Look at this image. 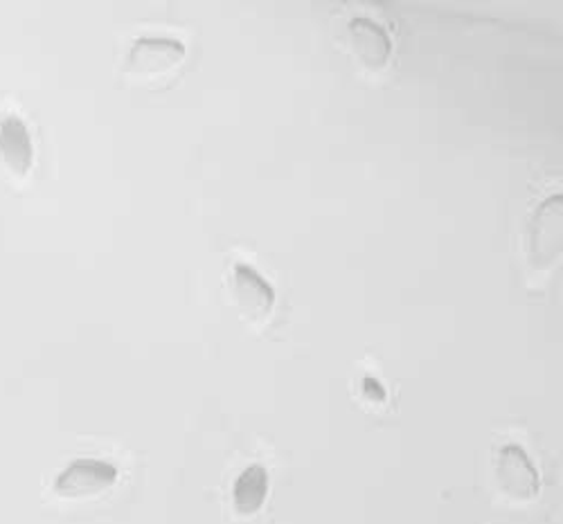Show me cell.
Returning <instances> with one entry per match:
<instances>
[{
    "mask_svg": "<svg viewBox=\"0 0 563 524\" xmlns=\"http://www.w3.org/2000/svg\"><path fill=\"white\" fill-rule=\"evenodd\" d=\"M563 246V201L559 194L548 197L532 214L528 223V264L539 275L550 268L561 257Z\"/></svg>",
    "mask_w": 563,
    "mask_h": 524,
    "instance_id": "6da1fadb",
    "label": "cell"
},
{
    "mask_svg": "<svg viewBox=\"0 0 563 524\" xmlns=\"http://www.w3.org/2000/svg\"><path fill=\"white\" fill-rule=\"evenodd\" d=\"M185 45L176 38L169 36H145L137 38L124 62V73L143 79V81H154L163 79L180 68L185 62Z\"/></svg>",
    "mask_w": 563,
    "mask_h": 524,
    "instance_id": "7a4b0ae2",
    "label": "cell"
},
{
    "mask_svg": "<svg viewBox=\"0 0 563 524\" xmlns=\"http://www.w3.org/2000/svg\"><path fill=\"white\" fill-rule=\"evenodd\" d=\"M496 480L500 491L516 502H530L541 491L539 470L526 448L519 444H505L498 450Z\"/></svg>",
    "mask_w": 563,
    "mask_h": 524,
    "instance_id": "3957f363",
    "label": "cell"
},
{
    "mask_svg": "<svg viewBox=\"0 0 563 524\" xmlns=\"http://www.w3.org/2000/svg\"><path fill=\"white\" fill-rule=\"evenodd\" d=\"M118 468L104 459H75L55 480V493L68 500L90 498L111 489L118 482Z\"/></svg>",
    "mask_w": 563,
    "mask_h": 524,
    "instance_id": "277c9868",
    "label": "cell"
},
{
    "mask_svg": "<svg viewBox=\"0 0 563 524\" xmlns=\"http://www.w3.org/2000/svg\"><path fill=\"white\" fill-rule=\"evenodd\" d=\"M347 47L354 59L369 73L388 66L393 55V38L384 25L367 16H356L347 23Z\"/></svg>",
    "mask_w": 563,
    "mask_h": 524,
    "instance_id": "5b68a950",
    "label": "cell"
},
{
    "mask_svg": "<svg viewBox=\"0 0 563 524\" xmlns=\"http://www.w3.org/2000/svg\"><path fill=\"white\" fill-rule=\"evenodd\" d=\"M230 293L240 315L249 322H264L275 306L273 286L249 264L234 266Z\"/></svg>",
    "mask_w": 563,
    "mask_h": 524,
    "instance_id": "8992f818",
    "label": "cell"
},
{
    "mask_svg": "<svg viewBox=\"0 0 563 524\" xmlns=\"http://www.w3.org/2000/svg\"><path fill=\"white\" fill-rule=\"evenodd\" d=\"M0 156L19 176H25L34 163V142L19 115H8L0 122Z\"/></svg>",
    "mask_w": 563,
    "mask_h": 524,
    "instance_id": "52a82bcc",
    "label": "cell"
},
{
    "mask_svg": "<svg viewBox=\"0 0 563 524\" xmlns=\"http://www.w3.org/2000/svg\"><path fill=\"white\" fill-rule=\"evenodd\" d=\"M268 495V470L262 464H251L240 472L232 487V504L240 515H255Z\"/></svg>",
    "mask_w": 563,
    "mask_h": 524,
    "instance_id": "ba28073f",
    "label": "cell"
},
{
    "mask_svg": "<svg viewBox=\"0 0 563 524\" xmlns=\"http://www.w3.org/2000/svg\"><path fill=\"white\" fill-rule=\"evenodd\" d=\"M361 394H363L369 403H386V401H388L386 388L382 386V380L374 378V376H365V378L361 380Z\"/></svg>",
    "mask_w": 563,
    "mask_h": 524,
    "instance_id": "9c48e42d",
    "label": "cell"
}]
</instances>
